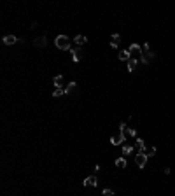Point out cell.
<instances>
[{
  "mask_svg": "<svg viewBox=\"0 0 175 196\" xmlns=\"http://www.w3.org/2000/svg\"><path fill=\"white\" fill-rule=\"evenodd\" d=\"M56 47L61 49V51H72V46H70V40H68V37L67 35H58L55 40Z\"/></svg>",
  "mask_w": 175,
  "mask_h": 196,
  "instance_id": "cell-1",
  "label": "cell"
},
{
  "mask_svg": "<svg viewBox=\"0 0 175 196\" xmlns=\"http://www.w3.org/2000/svg\"><path fill=\"white\" fill-rule=\"evenodd\" d=\"M154 58V53L151 51V46L149 44H144L142 46V63H151V60Z\"/></svg>",
  "mask_w": 175,
  "mask_h": 196,
  "instance_id": "cell-2",
  "label": "cell"
},
{
  "mask_svg": "<svg viewBox=\"0 0 175 196\" xmlns=\"http://www.w3.org/2000/svg\"><path fill=\"white\" fill-rule=\"evenodd\" d=\"M124 138H126V135H124V131L123 130H119L117 133H116L112 138H110V142H112V145H121L123 142H124Z\"/></svg>",
  "mask_w": 175,
  "mask_h": 196,
  "instance_id": "cell-3",
  "label": "cell"
},
{
  "mask_svg": "<svg viewBox=\"0 0 175 196\" xmlns=\"http://www.w3.org/2000/svg\"><path fill=\"white\" fill-rule=\"evenodd\" d=\"M147 154H142V153H137V156H135V165H137L138 168H144L145 166V163H147Z\"/></svg>",
  "mask_w": 175,
  "mask_h": 196,
  "instance_id": "cell-4",
  "label": "cell"
},
{
  "mask_svg": "<svg viewBox=\"0 0 175 196\" xmlns=\"http://www.w3.org/2000/svg\"><path fill=\"white\" fill-rule=\"evenodd\" d=\"M128 51H130L131 58H135V60H137V56H142V47L138 44H131L130 47H128Z\"/></svg>",
  "mask_w": 175,
  "mask_h": 196,
  "instance_id": "cell-5",
  "label": "cell"
},
{
  "mask_svg": "<svg viewBox=\"0 0 175 196\" xmlns=\"http://www.w3.org/2000/svg\"><path fill=\"white\" fill-rule=\"evenodd\" d=\"M96 184H98L96 175H89V177L84 179V186H86V187H96Z\"/></svg>",
  "mask_w": 175,
  "mask_h": 196,
  "instance_id": "cell-6",
  "label": "cell"
},
{
  "mask_svg": "<svg viewBox=\"0 0 175 196\" xmlns=\"http://www.w3.org/2000/svg\"><path fill=\"white\" fill-rule=\"evenodd\" d=\"M2 42L6 44V46H12V44H19V39L14 37V35H6V37L2 39Z\"/></svg>",
  "mask_w": 175,
  "mask_h": 196,
  "instance_id": "cell-7",
  "label": "cell"
},
{
  "mask_svg": "<svg viewBox=\"0 0 175 196\" xmlns=\"http://www.w3.org/2000/svg\"><path fill=\"white\" fill-rule=\"evenodd\" d=\"M33 46H35V47H46V46H47V37H46V35L37 37L33 40Z\"/></svg>",
  "mask_w": 175,
  "mask_h": 196,
  "instance_id": "cell-8",
  "label": "cell"
},
{
  "mask_svg": "<svg viewBox=\"0 0 175 196\" xmlns=\"http://www.w3.org/2000/svg\"><path fill=\"white\" fill-rule=\"evenodd\" d=\"M81 58H82V51H81V47H74L72 49V60L75 61H81Z\"/></svg>",
  "mask_w": 175,
  "mask_h": 196,
  "instance_id": "cell-9",
  "label": "cell"
},
{
  "mask_svg": "<svg viewBox=\"0 0 175 196\" xmlns=\"http://www.w3.org/2000/svg\"><path fill=\"white\" fill-rule=\"evenodd\" d=\"M119 60L121 61H126V63L131 60V55H130V51H128V49H123V51L119 53Z\"/></svg>",
  "mask_w": 175,
  "mask_h": 196,
  "instance_id": "cell-10",
  "label": "cell"
},
{
  "mask_svg": "<svg viewBox=\"0 0 175 196\" xmlns=\"http://www.w3.org/2000/svg\"><path fill=\"white\" fill-rule=\"evenodd\" d=\"M119 42H121V35L119 33H114V35L110 37V46H112V47H117Z\"/></svg>",
  "mask_w": 175,
  "mask_h": 196,
  "instance_id": "cell-11",
  "label": "cell"
},
{
  "mask_svg": "<svg viewBox=\"0 0 175 196\" xmlns=\"http://www.w3.org/2000/svg\"><path fill=\"white\" fill-rule=\"evenodd\" d=\"M126 65H128V72H135V70H137V65H138V61L135 60V58H131V60L128 61V63H126Z\"/></svg>",
  "mask_w": 175,
  "mask_h": 196,
  "instance_id": "cell-12",
  "label": "cell"
},
{
  "mask_svg": "<svg viewBox=\"0 0 175 196\" xmlns=\"http://www.w3.org/2000/svg\"><path fill=\"white\" fill-rule=\"evenodd\" d=\"M74 42L77 44V47H81L82 44H86V42H88V39L84 37V35H77V37L74 39Z\"/></svg>",
  "mask_w": 175,
  "mask_h": 196,
  "instance_id": "cell-13",
  "label": "cell"
},
{
  "mask_svg": "<svg viewBox=\"0 0 175 196\" xmlns=\"http://www.w3.org/2000/svg\"><path fill=\"white\" fill-rule=\"evenodd\" d=\"M63 95H67V93H65V88H55V91H53V96H55V98L63 96Z\"/></svg>",
  "mask_w": 175,
  "mask_h": 196,
  "instance_id": "cell-14",
  "label": "cell"
},
{
  "mask_svg": "<svg viewBox=\"0 0 175 196\" xmlns=\"http://www.w3.org/2000/svg\"><path fill=\"white\" fill-rule=\"evenodd\" d=\"M53 82H55V88H63V76H56Z\"/></svg>",
  "mask_w": 175,
  "mask_h": 196,
  "instance_id": "cell-15",
  "label": "cell"
},
{
  "mask_svg": "<svg viewBox=\"0 0 175 196\" xmlns=\"http://www.w3.org/2000/svg\"><path fill=\"white\" fill-rule=\"evenodd\" d=\"M75 86H77V82H74V81L68 82V84L65 86V93H67V95H68V93H72L74 89H75Z\"/></svg>",
  "mask_w": 175,
  "mask_h": 196,
  "instance_id": "cell-16",
  "label": "cell"
},
{
  "mask_svg": "<svg viewBox=\"0 0 175 196\" xmlns=\"http://www.w3.org/2000/svg\"><path fill=\"white\" fill-rule=\"evenodd\" d=\"M137 147H138V153H144L145 151V142L142 138H137Z\"/></svg>",
  "mask_w": 175,
  "mask_h": 196,
  "instance_id": "cell-17",
  "label": "cell"
},
{
  "mask_svg": "<svg viewBox=\"0 0 175 196\" xmlns=\"http://www.w3.org/2000/svg\"><path fill=\"white\" fill-rule=\"evenodd\" d=\"M116 166H117V168H126V159L124 158H117L116 159Z\"/></svg>",
  "mask_w": 175,
  "mask_h": 196,
  "instance_id": "cell-18",
  "label": "cell"
},
{
  "mask_svg": "<svg viewBox=\"0 0 175 196\" xmlns=\"http://www.w3.org/2000/svg\"><path fill=\"white\" fill-rule=\"evenodd\" d=\"M142 154H147V156H154L156 154V147H145V151Z\"/></svg>",
  "mask_w": 175,
  "mask_h": 196,
  "instance_id": "cell-19",
  "label": "cell"
},
{
  "mask_svg": "<svg viewBox=\"0 0 175 196\" xmlns=\"http://www.w3.org/2000/svg\"><path fill=\"white\" fill-rule=\"evenodd\" d=\"M133 149H135L133 145H123V154H131Z\"/></svg>",
  "mask_w": 175,
  "mask_h": 196,
  "instance_id": "cell-20",
  "label": "cell"
},
{
  "mask_svg": "<svg viewBox=\"0 0 175 196\" xmlns=\"http://www.w3.org/2000/svg\"><path fill=\"white\" fill-rule=\"evenodd\" d=\"M124 135H128V137H137V131L133 130V128H126V130H124Z\"/></svg>",
  "mask_w": 175,
  "mask_h": 196,
  "instance_id": "cell-21",
  "label": "cell"
},
{
  "mask_svg": "<svg viewBox=\"0 0 175 196\" xmlns=\"http://www.w3.org/2000/svg\"><path fill=\"white\" fill-rule=\"evenodd\" d=\"M104 196H114V191L112 189H104Z\"/></svg>",
  "mask_w": 175,
  "mask_h": 196,
  "instance_id": "cell-22",
  "label": "cell"
}]
</instances>
